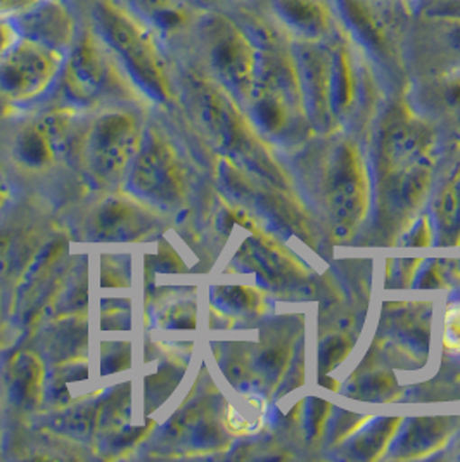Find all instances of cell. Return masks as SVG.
<instances>
[{
  "label": "cell",
  "mask_w": 460,
  "mask_h": 462,
  "mask_svg": "<svg viewBox=\"0 0 460 462\" xmlns=\"http://www.w3.org/2000/svg\"><path fill=\"white\" fill-rule=\"evenodd\" d=\"M84 20L106 43L147 105H179L177 58L120 0H77Z\"/></svg>",
  "instance_id": "obj_1"
},
{
  "label": "cell",
  "mask_w": 460,
  "mask_h": 462,
  "mask_svg": "<svg viewBox=\"0 0 460 462\" xmlns=\"http://www.w3.org/2000/svg\"><path fill=\"white\" fill-rule=\"evenodd\" d=\"M179 56L190 58L235 99L248 101L258 73L260 47L241 5L203 11L188 49Z\"/></svg>",
  "instance_id": "obj_2"
},
{
  "label": "cell",
  "mask_w": 460,
  "mask_h": 462,
  "mask_svg": "<svg viewBox=\"0 0 460 462\" xmlns=\"http://www.w3.org/2000/svg\"><path fill=\"white\" fill-rule=\"evenodd\" d=\"M56 88L63 94V106L78 111L147 105L122 64L85 20L80 35L64 56Z\"/></svg>",
  "instance_id": "obj_3"
},
{
  "label": "cell",
  "mask_w": 460,
  "mask_h": 462,
  "mask_svg": "<svg viewBox=\"0 0 460 462\" xmlns=\"http://www.w3.org/2000/svg\"><path fill=\"white\" fill-rule=\"evenodd\" d=\"M141 106H113L92 111L80 134L88 170L101 184H118L132 167L144 137Z\"/></svg>",
  "instance_id": "obj_4"
},
{
  "label": "cell",
  "mask_w": 460,
  "mask_h": 462,
  "mask_svg": "<svg viewBox=\"0 0 460 462\" xmlns=\"http://www.w3.org/2000/svg\"><path fill=\"white\" fill-rule=\"evenodd\" d=\"M345 33L363 52L384 58L409 51L416 7L407 0H335Z\"/></svg>",
  "instance_id": "obj_5"
},
{
  "label": "cell",
  "mask_w": 460,
  "mask_h": 462,
  "mask_svg": "<svg viewBox=\"0 0 460 462\" xmlns=\"http://www.w3.org/2000/svg\"><path fill=\"white\" fill-rule=\"evenodd\" d=\"M64 52L30 39H16L0 56V103L26 106L41 101L60 80Z\"/></svg>",
  "instance_id": "obj_6"
},
{
  "label": "cell",
  "mask_w": 460,
  "mask_h": 462,
  "mask_svg": "<svg viewBox=\"0 0 460 462\" xmlns=\"http://www.w3.org/2000/svg\"><path fill=\"white\" fill-rule=\"evenodd\" d=\"M84 111L69 106H52L24 120L13 135L11 152L26 171H45L68 151L77 132L84 126Z\"/></svg>",
  "instance_id": "obj_7"
},
{
  "label": "cell",
  "mask_w": 460,
  "mask_h": 462,
  "mask_svg": "<svg viewBox=\"0 0 460 462\" xmlns=\"http://www.w3.org/2000/svg\"><path fill=\"white\" fill-rule=\"evenodd\" d=\"M130 184L135 194L154 205L170 207L184 196V173L179 156L163 128H144L143 144L132 163Z\"/></svg>",
  "instance_id": "obj_8"
},
{
  "label": "cell",
  "mask_w": 460,
  "mask_h": 462,
  "mask_svg": "<svg viewBox=\"0 0 460 462\" xmlns=\"http://www.w3.org/2000/svg\"><path fill=\"white\" fill-rule=\"evenodd\" d=\"M260 11L290 42H329L341 32L335 0H265Z\"/></svg>",
  "instance_id": "obj_9"
},
{
  "label": "cell",
  "mask_w": 460,
  "mask_h": 462,
  "mask_svg": "<svg viewBox=\"0 0 460 462\" xmlns=\"http://www.w3.org/2000/svg\"><path fill=\"white\" fill-rule=\"evenodd\" d=\"M16 35L68 52L84 28L77 0H39L11 20Z\"/></svg>",
  "instance_id": "obj_10"
},
{
  "label": "cell",
  "mask_w": 460,
  "mask_h": 462,
  "mask_svg": "<svg viewBox=\"0 0 460 462\" xmlns=\"http://www.w3.org/2000/svg\"><path fill=\"white\" fill-rule=\"evenodd\" d=\"M409 51L438 64L443 75L460 71V16L416 11Z\"/></svg>",
  "instance_id": "obj_11"
},
{
  "label": "cell",
  "mask_w": 460,
  "mask_h": 462,
  "mask_svg": "<svg viewBox=\"0 0 460 462\" xmlns=\"http://www.w3.org/2000/svg\"><path fill=\"white\" fill-rule=\"evenodd\" d=\"M160 227V215L133 198H107L92 218L94 237L109 243L143 241Z\"/></svg>",
  "instance_id": "obj_12"
},
{
  "label": "cell",
  "mask_w": 460,
  "mask_h": 462,
  "mask_svg": "<svg viewBox=\"0 0 460 462\" xmlns=\"http://www.w3.org/2000/svg\"><path fill=\"white\" fill-rule=\"evenodd\" d=\"M126 9L149 26L177 58L188 49L201 9L189 0H120Z\"/></svg>",
  "instance_id": "obj_13"
},
{
  "label": "cell",
  "mask_w": 460,
  "mask_h": 462,
  "mask_svg": "<svg viewBox=\"0 0 460 462\" xmlns=\"http://www.w3.org/2000/svg\"><path fill=\"white\" fill-rule=\"evenodd\" d=\"M42 232L32 215H16L0 226V279L26 275L42 253Z\"/></svg>",
  "instance_id": "obj_14"
},
{
  "label": "cell",
  "mask_w": 460,
  "mask_h": 462,
  "mask_svg": "<svg viewBox=\"0 0 460 462\" xmlns=\"http://www.w3.org/2000/svg\"><path fill=\"white\" fill-rule=\"evenodd\" d=\"M7 395L23 412L35 411L43 399L45 367L35 352H18L7 364Z\"/></svg>",
  "instance_id": "obj_15"
},
{
  "label": "cell",
  "mask_w": 460,
  "mask_h": 462,
  "mask_svg": "<svg viewBox=\"0 0 460 462\" xmlns=\"http://www.w3.org/2000/svg\"><path fill=\"white\" fill-rule=\"evenodd\" d=\"M267 403L258 397L244 395L232 402L225 412V426L234 435H253L265 422Z\"/></svg>",
  "instance_id": "obj_16"
},
{
  "label": "cell",
  "mask_w": 460,
  "mask_h": 462,
  "mask_svg": "<svg viewBox=\"0 0 460 462\" xmlns=\"http://www.w3.org/2000/svg\"><path fill=\"white\" fill-rule=\"evenodd\" d=\"M443 343L450 350H460V307H454L445 316Z\"/></svg>",
  "instance_id": "obj_17"
},
{
  "label": "cell",
  "mask_w": 460,
  "mask_h": 462,
  "mask_svg": "<svg viewBox=\"0 0 460 462\" xmlns=\"http://www.w3.org/2000/svg\"><path fill=\"white\" fill-rule=\"evenodd\" d=\"M39 0H0V20H13Z\"/></svg>",
  "instance_id": "obj_18"
},
{
  "label": "cell",
  "mask_w": 460,
  "mask_h": 462,
  "mask_svg": "<svg viewBox=\"0 0 460 462\" xmlns=\"http://www.w3.org/2000/svg\"><path fill=\"white\" fill-rule=\"evenodd\" d=\"M418 11H435V13L460 16V0H438V2L419 7Z\"/></svg>",
  "instance_id": "obj_19"
},
{
  "label": "cell",
  "mask_w": 460,
  "mask_h": 462,
  "mask_svg": "<svg viewBox=\"0 0 460 462\" xmlns=\"http://www.w3.org/2000/svg\"><path fill=\"white\" fill-rule=\"evenodd\" d=\"M16 39V32L11 20H0V56L7 51V47Z\"/></svg>",
  "instance_id": "obj_20"
},
{
  "label": "cell",
  "mask_w": 460,
  "mask_h": 462,
  "mask_svg": "<svg viewBox=\"0 0 460 462\" xmlns=\"http://www.w3.org/2000/svg\"><path fill=\"white\" fill-rule=\"evenodd\" d=\"M192 5H196L201 11H208V9H215V7H225L230 5L227 0H189Z\"/></svg>",
  "instance_id": "obj_21"
},
{
  "label": "cell",
  "mask_w": 460,
  "mask_h": 462,
  "mask_svg": "<svg viewBox=\"0 0 460 462\" xmlns=\"http://www.w3.org/2000/svg\"><path fill=\"white\" fill-rule=\"evenodd\" d=\"M7 199H9V188H7L5 180H4V177L0 175V210L7 203Z\"/></svg>",
  "instance_id": "obj_22"
},
{
  "label": "cell",
  "mask_w": 460,
  "mask_h": 462,
  "mask_svg": "<svg viewBox=\"0 0 460 462\" xmlns=\"http://www.w3.org/2000/svg\"><path fill=\"white\" fill-rule=\"evenodd\" d=\"M250 0H227V4L230 5H243V4H248Z\"/></svg>",
  "instance_id": "obj_23"
},
{
  "label": "cell",
  "mask_w": 460,
  "mask_h": 462,
  "mask_svg": "<svg viewBox=\"0 0 460 462\" xmlns=\"http://www.w3.org/2000/svg\"><path fill=\"white\" fill-rule=\"evenodd\" d=\"M407 2H410V4H412L416 9H418L419 5H420L424 0H407Z\"/></svg>",
  "instance_id": "obj_24"
},
{
  "label": "cell",
  "mask_w": 460,
  "mask_h": 462,
  "mask_svg": "<svg viewBox=\"0 0 460 462\" xmlns=\"http://www.w3.org/2000/svg\"><path fill=\"white\" fill-rule=\"evenodd\" d=\"M433 2H438V0H424V2H422L419 7H422V5H428V4H433Z\"/></svg>",
  "instance_id": "obj_25"
}]
</instances>
